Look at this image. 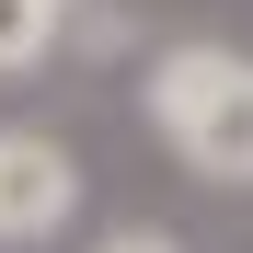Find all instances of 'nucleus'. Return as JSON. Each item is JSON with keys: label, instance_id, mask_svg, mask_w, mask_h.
Here are the masks:
<instances>
[{"label": "nucleus", "instance_id": "1", "mask_svg": "<svg viewBox=\"0 0 253 253\" xmlns=\"http://www.w3.org/2000/svg\"><path fill=\"white\" fill-rule=\"evenodd\" d=\"M138 104L184 150V173L253 184V58H230V46H161L150 81H138Z\"/></svg>", "mask_w": 253, "mask_h": 253}, {"label": "nucleus", "instance_id": "2", "mask_svg": "<svg viewBox=\"0 0 253 253\" xmlns=\"http://www.w3.org/2000/svg\"><path fill=\"white\" fill-rule=\"evenodd\" d=\"M81 207V161L58 138H0V242H46Z\"/></svg>", "mask_w": 253, "mask_h": 253}, {"label": "nucleus", "instance_id": "3", "mask_svg": "<svg viewBox=\"0 0 253 253\" xmlns=\"http://www.w3.org/2000/svg\"><path fill=\"white\" fill-rule=\"evenodd\" d=\"M46 12H35V0H0V69H35V58H46Z\"/></svg>", "mask_w": 253, "mask_h": 253}, {"label": "nucleus", "instance_id": "4", "mask_svg": "<svg viewBox=\"0 0 253 253\" xmlns=\"http://www.w3.org/2000/svg\"><path fill=\"white\" fill-rule=\"evenodd\" d=\"M92 253H184V242H173V230H104Z\"/></svg>", "mask_w": 253, "mask_h": 253}, {"label": "nucleus", "instance_id": "5", "mask_svg": "<svg viewBox=\"0 0 253 253\" xmlns=\"http://www.w3.org/2000/svg\"><path fill=\"white\" fill-rule=\"evenodd\" d=\"M35 12H46V23H58V12H69V0H35Z\"/></svg>", "mask_w": 253, "mask_h": 253}]
</instances>
